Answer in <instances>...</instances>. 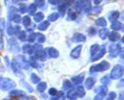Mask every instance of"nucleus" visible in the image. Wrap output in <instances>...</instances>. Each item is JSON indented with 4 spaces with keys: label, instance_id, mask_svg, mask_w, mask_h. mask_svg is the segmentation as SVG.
<instances>
[{
    "label": "nucleus",
    "instance_id": "nucleus-8",
    "mask_svg": "<svg viewBox=\"0 0 124 100\" xmlns=\"http://www.w3.org/2000/svg\"><path fill=\"white\" fill-rule=\"evenodd\" d=\"M68 16H67V19L68 20H75L76 18V14L74 11L72 10L69 9L68 11Z\"/></svg>",
    "mask_w": 124,
    "mask_h": 100
},
{
    "label": "nucleus",
    "instance_id": "nucleus-44",
    "mask_svg": "<svg viewBox=\"0 0 124 100\" xmlns=\"http://www.w3.org/2000/svg\"><path fill=\"white\" fill-rule=\"evenodd\" d=\"M24 1V0H15V2H18V1Z\"/></svg>",
    "mask_w": 124,
    "mask_h": 100
},
{
    "label": "nucleus",
    "instance_id": "nucleus-17",
    "mask_svg": "<svg viewBox=\"0 0 124 100\" xmlns=\"http://www.w3.org/2000/svg\"><path fill=\"white\" fill-rule=\"evenodd\" d=\"M44 18V15L41 12H39V13H36L34 16V19L36 22H40Z\"/></svg>",
    "mask_w": 124,
    "mask_h": 100
},
{
    "label": "nucleus",
    "instance_id": "nucleus-7",
    "mask_svg": "<svg viewBox=\"0 0 124 100\" xmlns=\"http://www.w3.org/2000/svg\"><path fill=\"white\" fill-rule=\"evenodd\" d=\"M77 93L75 90H71L69 92L67 93V97L68 98L70 99L71 100H74L77 98Z\"/></svg>",
    "mask_w": 124,
    "mask_h": 100
},
{
    "label": "nucleus",
    "instance_id": "nucleus-27",
    "mask_svg": "<svg viewBox=\"0 0 124 100\" xmlns=\"http://www.w3.org/2000/svg\"><path fill=\"white\" fill-rule=\"evenodd\" d=\"M102 11V7H99V6H98V7H95L93 9V13H95V14H99V13H101Z\"/></svg>",
    "mask_w": 124,
    "mask_h": 100
},
{
    "label": "nucleus",
    "instance_id": "nucleus-21",
    "mask_svg": "<svg viewBox=\"0 0 124 100\" xmlns=\"http://www.w3.org/2000/svg\"><path fill=\"white\" fill-rule=\"evenodd\" d=\"M25 93L21 90H12L10 92V95L11 96H19V95H23Z\"/></svg>",
    "mask_w": 124,
    "mask_h": 100
},
{
    "label": "nucleus",
    "instance_id": "nucleus-28",
    "mask_svg": "<svg viewBox=\"0 0 124 100\" xmlns=\"http://www.w3.org/2000/svg\"><path fill=\"white\" fill-rule=\"evenodd\" d=\"M15 31V29L12 26H10V25L7 28V33H8V34L9 35H12L13 34H14Z\"/></svg>",
    "mask_w": 124,
    "mask_h": 100
},
{
    "label": "nucleus",
    "instance_id": "nucleus-5",
    "mask_svg": "<svg viewBox=\"0 0 124 100\" xmlns=\"http://www.w3.org/2000/svg\"><path fill=\"white\" fill-rule=\"evenodd\" d=\"M119 13L117 11L111 12L108 16L109 20L111 22H115L119 18Z\"/></svg>",
    "mask_w": 124,
    "mask_h": 100
},
{
    "label": "nucleus",
    "instance_id": "nucleus-22",
    "mask_svg": "<svg viewBox=\"0 0 124 100\" xmlns=\"http://www.w3.org/2000/svg\"><path fill=\"white\" fill-rule=\"evenodd\" d=\"M36 36L38 38V42H42L44 41L45 40V37L43 34H40V33H38L36 34Z\"/></svg>",
    "mask_w": 124,
    "mask_h": 100
},
{
    "label": "nucleus",
    "instance_id": "nucleus-23",
    "mask_svg": "<svg viewBox=\"0 0 124 100\" xmlns=\"http://www.w3.org/2000/svg\"><path fill=\"white\" fill-rule=\"evenodd\" d=\"M66 8L67 6H65V4H62L59 7V10L61 13H62V14H64L65 13V11H66Z\"/></svg>",
    "mask_w": 124,
    "mask_h": 100
},
{
    "label": "nucleus",
    "instance_id": "nucleus-32",
    "mask_svg": "<svg viewBox=\"0 0 124 100\" xmlns=\"http://www.w3.org/2000/svg\"><path fill=\"white\" fill-rule=\"evenodd\" d=\"M25 37H26V34H25V31H21L19 35V39H21V40H24L25 39Z\"/></svg>",
    "mask_w": 124,
    "mask_h": 100
},
{
    "label": "nucleus",
    "instance_id": "nucleus-3",
    "mask_svg": "<svg viewBox=\"0 0 124 100\" xmlns=\"http://www.w3.org/2000/svg\"><path fill=\"white\" fill-rule=\"evenodd\" d=\"M82 8H84L85 12H89L91 10V1L90 0H81Z\"/></svg>",
    "mask_w": 124,
    "mask_h": 100
},
{
    "label": "nucleus",
    "instance_id": "nucleus-20",
    "mask_svg": "<svg viewBox=\"0 0 124 100\" xmlns=\"http://www.w3.org/2000/svg\"><path fill=\"white\" fill-rule=\"evenodd\" d=\"M23 25L25 27H27L29 25H30V23H31V20H30V18L27 16H25L24 18H23Z\"/></svg>",
    "mask_w": 124,
    "mask_h": 100
},
{
    "label": "nucleus",
    "instance_id": "nucleus-41",
    "mask_svg": "<svg viewBox=\"0 0 124 100\" xmlns=\"http://www.w3.org/2000/svg\"><path fill=\"white\" fill-rule=\"evenodd\" d=\"M96 30L94 28H90L89 31L90 34H96Z\"/></svg>",
    "mask_w": 124,
    "mask_h": 100
},
{
    "label": "nucleus",
    "instance_id": "nucleus-39",
    "mask_svg": "<svg viewBox=\"0 0 124 100\" xmlns=\"http://www.w3.org/2000/svg\"><path fill=\"white\" fill-rule=\"evenodd\" d=\"M13 0H5V4L6 6H10L13 2Z\"/></svg>",
    "mask_w": 124,
    "mask_h": 100
},
{
    "label": "nucleus",
    "instance_id": "nucleus-35",
    "mask_svg": "<svg viewBox=\"0 0 124 100\" xmlns=\"http://www.w3.org/2000/svg\"><path fill=\"white\" fill-rule=\"evenodd\" d=\"M49 93L51 95H52V96H55L57 93V90L56 89L52 88V89H50L49 90Z\"/></svg>",
    "mask_w": 124,
    "mask_h": 100
},
{
    "label": "nucleus",
    "instance_id": "nucleus-18",
    "mask_svg": "<svg viewBox=\"0 0 124 100\" xmlns=\"http://www.w3.org/2000/svg\"><path fill=\"white\" fill-rule=\"evenodd\" d=\"M46 87H47V84L45 82H41L38 85L37 89L38 91L39 92H43L46 90Z\"/></svg>",
    "mask_w": 124,
    "mask_h": 100
},
{
    "label": "nucleus",
    "instance_id": "nucleus-37",
    "mask_svg": "<svg viewBox=\"0 0 124 100\" xmlns=\"http://www.w3.org/2000/svg\"><path fill=\"white\" fill-rule=\"evenodd\" d=\"M3 47V43H2V34L1 30H0V49L2 48Z\"/></svg>",
    "mask_w": 124,
    "mask_h": 100
},
{
    "label": "nucleus",
    "instance_id": "nucleus-29",
    "mask_svg": "<svg viewBox=\"0 0 124 100\" xmlns=\"http://www.w3.org/2000/svg\"><path fill=\"white\" fill-rule=\"evenodd\" d=\"M27 10V6L25 4H22L21 5H20V7H19V11H20L21 13H24V12H26Z\"/></svg>",
    "mask_w": 124,
    "mask_h": 100
},
{
    "label": "nucleus",
    "instance_id": "nucleus-36",
    "mask_svg": "<svg viewBox=\"0 0 124 100\" xmlns=\"http://www.w3.org/2000/svg\"><path fill=\"white\" fill-rule=\"evenodd\" d=\"M48 2L52 5H56L60 2V0H48Z\"/></svg>",
    "mask_w": 124,
    "mask_h": 100
},
{
    "label": "nucleus",
    "instance_id": "nucleus-38",
    "mask_svg": "<svg viewBox=\"0 0 124 100\" xmlns=\"http://www.w3.org/2000/svg\"><path fill=\"white\" fill-rule=\"evenodd\" d=\"M109 80L108 78L106 77H104V78H102L101 79V82L103 83V84H107V83H108Z\"/></svg>",
    "mask_w": 124,
    "mask_h": 100
},
{
    "label": "nucleus",
    "instance_id": "nucleus-10",
    "mask_svg": "<svg viewBox=\"0 0 124 100\" xmlns=\"http://www.w3.org/2000/svg\"><path fill=\"white\" fill-rule=\"evenodd\" d=\"M84 77V75H80L77 76V77H73L72 78V81L75 84H79V83H81L83 81Z\"/></svg>",
    "mask_w": 124,
    "mask_h": 100
},
{
    "label": "nucleus",
    "instance_id": "nucleus-15",
    "mask_svg": "<svg viewBox=\"0 0 124 100\" xmlns=\"http://www.w3.org/2000/svg\"><path fill=\"white\" fill-rule=\"evenodd\" d=\"M122 27V24L118 21H115L111 25V28L113 30H119Z\"/></svg>",
    "mask_w": 124,
    "mask_h": 100
},
{
    "label": "nucleus",
    "instance_id": "nucleus-34",
    "mask_svg": "<svg viewBox=\"0 0 124 100\" xmlns=\"http://www.w3.org/2000/svg\"><path fill=\"white\" fill-rule=\"evenodd\" d=\"M35 38H36V34L34 33H32L29 36L28 40H29V42H33V41H34V40L35 39Z\"/></svg>",
    "mask_w": 124,
    "mask_h": 100
},
{
    "label": "nucleus",
    "instance_id": "nucleus-42",
    "mask_svg": "<svg viewBox=\"0 0 124 100\" xmlns=\"http://www.w3.org/2000/svg\"><path fill=\"white\" fill-rule=\"evenodd\" d=\"M65 1V2H66L67 4H71L73 3L74 2H75V0H64Z\"/></svg>",
    "mask_w": 124,
    "mask_h": 100
},
{
    "label": "nucleus",
    "instance_id": "nucleus-9",
    "mask_svg": "<svg viewBox=\"0 0 124 100\" xmlns=\"http://www.w3.org/2000/svg\"><path fill=\"white\" fill-rule=\"evenodd\" d=\"M49 22L48 21H47V20H46V21H44L42 23H41L38 25V28L39 30H42L43 31V30H46L48 28V27L49 26Z\"/></svg>",
    "mask_w": 124,
    "mask_h": 100
},
{
    "label": "nucleus",
    "instance_id": "nucleus-24",
    "mask_svg": "<svg viewBox=\"0 0 124 100\" xmlns=\"http://www.w3.org/2000/svg\"><path fill=\"white\" fill-rule=\"evenodd\" d=\"M63 87H64V89H67L71 87V84L70 83V82L68 80L65 81L64 83V84H63Z\"/></svg>",
    "mask_w": 124,
    "mask_h": 100
},
{
    "label": "nucleus",
    "instance_id": "nucleus-40",
    "mask_svg": "<svg viewBox=\"0 0 124 100\" xmlns=\"http://www.w3.org/2000/svg\"><path fill=\"white\" fill-rule=\"evenodd\" d=\"M20 100H32V98L29 96H23Z\"/></svg>",
    "mask_w": 124,
    "mask_h": 100
},
{
    "label": "nucleus",
    "instance_id": "nucleus-1",
    "mask_svg": "<svg viewBox=\"0 0 124 100\" xmlns=\"http://www.w3.org/2000/svg\"><path fill=\"white\" fill-rule=\"evenodd\" d=\"M16 84L10 79L4 77H0V89L2 90H7L15 87Z\"/></svg>",
    "mask_w": 124,
    "mask_h": 100
},
{
    "label": "nucleus",
    "instance_id": "nucleus-14",
    "mask_svg": "<svg viewBox=\"0 0 124 100\" xmlns=\"http://www.w3.org/2000/svg\"><path fill=\"white\" fill-rule=\"evenodd\" d=\"M36 10V6L34 4H31L28 8V13L30 15H33Z\"/></svg>",
    "mask_w": 124,
    "mask_h": 100
},
{
    "label": "nucleus",
    "instance_id": "nucleus-16",
    "mask_svg": "<svg viewBox=\"0 0 124 100\" xmlns=\"http://www.w3.org/2000/svg\"><path fill=\"white\" fill-rule=\"evenodd\" d=\"M76 91V93H77L78 96H79V97H83L85 95V94L84 89V87L82 86L78 87Z\"/></svg>",
    "mask_w": 124,
    "mask_h": 100
},
{
    "label": "nucleus",
    "instance_id": "nucleus-4",
    "mask_svg": "<svg viewBox=\"0 0 124 100\" xmlns=\"http://www.w3.org/2000/svg\"><path fill=\"white\" fill-rule=\"evenodd\" d=\"M85 40V37L83 34L80 33H76L72 38L73 42H83Z\"/></svg>",
    "mask_w": 124,
    "mask_h": 100
},
{
    "label": "nucleus",
    "instance_id": "nucleus-19",
    "mask_svg": "<svg viewBox=\"0 0 124 100\" xmlns=\"http://www.w3.org/2000/svg\"><path fill=\"white\" fill-rule=\"evenodd\" d=\"M59 18V14L58 13H53L52 14H50L48 16V19L50 21H54L56 19H58V18Z\"/></svg>",
    "mask_w": 124,
    "mask_h": 100
},
{
    "label": "nucleus",
    "instance_id": "nucleus-6",
    "mask_svg": "<svg viewBox=\"0 0 124 100\" xmlns=\"http://www.w3.org/2000/svg\"><path fill=\"white\" fill-rule=\"evenodd\" d=\"M94 83H95V80L94 79H93L92 78H88L86 80L85 84V87H87V89H90L93 86Z\"/></svg>",
    "mask_w": 124,
    "mask_h": 100
},
{
    "label": "nucleus",
    "instance_id": "nucleus-12",
    "mask_svg": "<svg viewBox=\"0 0 124 100\" xmlns=\"http://www.w3.org/2000/svg\"><path fill=\"white\" fill-rule=\"evenodd\" d=\"M120 35L119 34L115 32H112L110 34V36H109V39H110V40L111 41H116L117 40L119 39Z\"/></svg>",
    "mask_w": 124,
    "mask_h": 100
},
{
    "label": "nucleus",
    "instance_id": "nucleus-2",
    "mask_svg": "<svg viewBox=\"0 0 124 100\" xmlns=\"http://www.w3.org/2000/svg\"><path fill=\"white\" fill-rule=\"evenodd\" d=\"M122 73H123V68L121 66H117L113 70L111 74V77L113 79H117V78H120L122 75Z\"/></svg>",
    "mask_w": 124,
    "mask_h": 100
},
{
    "label": "nucleus",
    "instance_id": "nucleus-13",
    "mask_svg": "<svg viewBox=\"0 0 124 100\" xmlns=\"http://www.w3.org/2000/svg\"><path fill=\"white\" fill-rule=\"evenodd\" d=\"M108 34V30L107 28H102L99 31V36L102 39H104L106 38Z\"/></svg>",
    "mask_w": 124,
    "mask_h": 100
},
{
    "label": "nucleus",
    "instance_id": "nucleus-25",
    "mask_svg": "<svg viewBox=\"0 0 124 100\" xmlns=\"http://www.w3.org/2000/svg\"><path fill=\"white\" fill-rule=\"evenodd\" d=\"M21 16L19 15H18V14H15L14 16L13 17V18H12V20H13V21L15 22L16 23H19V22L21 21Z\"/></svg>",
    "mask_w": 124,
    "mask_h": 100
},
{
    "label": "nucleus",
    "instance_id": "nucleus-31",
    "mask_svg": "<svg viewBox=\"0 0 124 100\" xmlns=\"http://www.w3.org/2000/svg\"><path fill=\"white\" fill-rule=\"evenodd\" d=\"M35 1L36 4V6L39 7H42L44 4V0H35Z\"/></svg>",
    "mask_w": 124,
    "mask_h": 100
},
{
    "label": "nucleus",
    "instance_id": "nucleus-26",
    "mask_svg": "<svg viewBox=\"0 0 124 100\" xmlns=\"http://www.w3.org/2000/svg\"><path fill=\"white\" fill-rule=\"evenodd\" d=\"M31 79L32 80L33 83H36L40 80V78L39 77H38V76H36L35 74H32L31 75Z\"/></svg>",
    "mask_w": 124,
    "mask_h": 100
},
{
    "label": "nucleus",
    "instance_id": "nucleus-30",
    "mask_svg": "<svg viewBox=\"0 0 124 100\" xmlns=\"http://www.w3.org/2000/svg\"><path fill=\"white\" fill-rule=\"evenodd\" d=\"M116 98V93L115 92H110L107 100H114Z\"/></svg>",
    "mask_w": 124,
    "mask_h": 100
},
{
    "label": "nucleus",
    "instance_id": "nucleus-33",
    "mask_svg": "<svg viewBox=\"0 0 124 100\" xmlns=\"http://www.w3.org/2000/svg\"><path fill=\"white\" fill-rule=\"evenodd\" d=\"M5 27V20L4 18L0 19V30H2L4 29Z\"/></svg>",
    "mask_w": 124,
    "mask_h": 100
},
{
    "label": "nucleus",
    "instance_id": "nucleus-11",
    "mask_svg": "<svg viewBox=\"0 0 124 100\" xmlns=\"http://www.w3.org/2000/svg\"><path fill=\"white\" fill-rule=\"evenodd\" d=\"M96 24L99 26L101 27H105L107 25V22L105 19L104 18H98V19L96 20Z\"/></svg>",
    "mask_w": 124,
    "mask_h": 100
},
{
    "label": "nucleus",
    "instance_id": "nucleus-43",
    "mask_svg": "<svg viewBox=\"0 0 124 100\" xmlns=\"http://www.w3.org/2000/svg\"><path fill=\"white\" fill-rule=\"evenodd\" d=\"M93 1H94V2L95 4H99L101 2L102 0H93Z\"/></svg>",
    "mask_w": 124,
    "mask_h": 100
}]
</instances>
